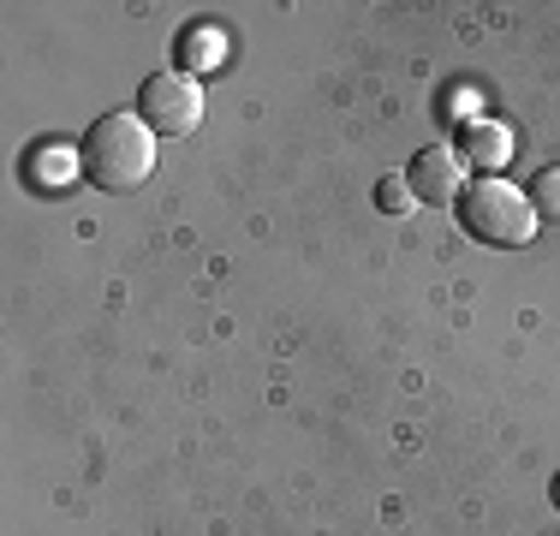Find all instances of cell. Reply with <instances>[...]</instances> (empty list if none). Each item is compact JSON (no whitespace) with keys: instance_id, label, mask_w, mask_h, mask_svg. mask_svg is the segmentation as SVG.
I'll return each mask as SVG.
<instances>
[{"instance_id":"cell-6","label":"cell","mask_w":560,"mask_h":536,"mask_svg":"<svg viewBox=\"0 0 560 536\" xmlns=\"http://www.w3.org/2000/svg\"><path fill=\"white\" fill-rule=\"evenodd\" d=\"M530 209L537 214H560V167H542L537 179H530Z\"/></svg>"},{"instance_id":"cell-4","label":"cell","mask_w":560,"mask_h":536,"mask_svg":"<svg viewBox=\"0 0 560 536\" xmlns=\"http://www.w3.org/2000/svg\"><path fill=\"white\" fill-rule=\"evenodd\" d=\"M406 185H411V197H418V203H459V197H465V155L423 150L418 161H411Z\"/></svg>"},{"instance_id":"cell-2","label":"cell","mask_w":560,"mask_h":536,"mask_svg":"<svg viewBox=\"0 0 560 536\" xmlns=\"http://www.w3.org/2000/svg\"><path fill=\"white\" fill-rule=\"evenodd\" d=\"M459 221H465V233H471L477 245H489V250H518V245H530V233H537V209H530V197L513 191L506 179L465 185Z\"/></svg>"},{"instance_id":"cell-3","label":"cell","mask_w":560,"mask_h":536,"mask_svg":"<svg viewBox=\"0 0 560 536\" xmlns=\"http://www.w3.org/2000/svg\"><path fill=\"white\" fill-rule=\"evenodd\" d=\"M138 119L150 131H162V138H185V131H197V119H203V90H197L191 72H150L138 84Z\"/></svg>"},{"instance_id":"cell-9","label":"cell","mask_w":560,"mask_h":536,"mask_svg":"<svg viewBox=\"0 0 560 536\" xmlns=\"http://www.w3.org/2000/svg\"><path fill=\"white\" fill-rule=\"evenodd\" d=\"M549 494H555V506H560V471H555V482H549Z\"/></svg>"},{"instance_id":"cell-1","label":"cell","mask_w":560,"mask_h":536,"mask_svg":"<svg viewBox=\"0 0 560 536\" xmlns=\"http://www.w3.org/2000/svg\"><path fill=\"white\" fill-rule=\"evenodd\" d=\"M78 173L108 197L138 191L155 173V131L138 114H102L78 143Z\"/></svg>"},{"instance_id":"cell-5","label":"cell","mask_w":560,"mask_h":536,"mask_svg":"<svg viewBox=\"0 0 560 536\" xmlns=\"http://www.w3.org/2000/svg\"><path fill=\"white\" fill-rule=\"evenodd\" d=\"M506 161H513V131L495 126V119H465V167L495 179Z\"/></svg>"},{"instance_id":"cell-8","label":"cell","mask_w":560,"mask_h":536,"mask_svg":"<svg viewBox=\"0 0 560 536\" xmlns=\"http://www.w3.org/2000/svg\"><path fill=\"white\" fill-rule=\"evenodd\" d=\"M185 54H191V60H185V66H221V60H215V54H221V43H215V36H209V31L185 36Z\"/></svg>"},{"instance_id":"cell-7","label":"cell","mask_w":560,"mask_h":536,"mask_svg":"<svg viewBox=\"0 0 560 536\" xmlns=\"http://www.w3.org/2000/svg\"><path fill=\"white\" fill-rule=\"evenodd\" d=\"M376 203H382V209H388V214H406L411 203H418V197H411V185H406V179H399V173H388V179H382V185H376Z\"/></svg>"}]
</instances>
